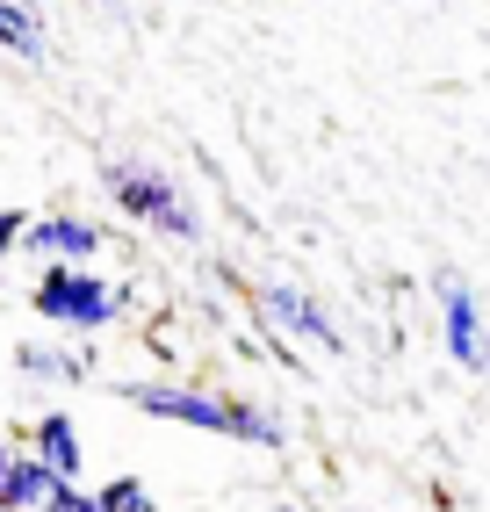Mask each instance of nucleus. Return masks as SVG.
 <instances>
[{
	"label": "nucleus",
	"mask_w": 490,
	"mask_h": 512,
	"mask_svg": "<svg viewBox=\"0 0 490 512\" xmlns=\"http://www.w3.org/2000/svg\"><path fill=\"white\" fill-rule=\"evenodd\" d=\"M101 188H109V202L130 224H152L159 238H173V246H195L202 238V210L188 202V188L173 181L166 166H152V159H101Z\"/></svg>",
	"instance_id": "nucleus-1"
},
{
	"label": "nucleus",
	"mask_w": 490,
	"mask_h": 512,
	"mask_svg": "<svg viewBox=\"0 0 490 512\" xmlns=\"http://www.w3.org/2000/svg\"><path fill=\"white\" fill-rule=\"evenodd\" d=\"M29 303H37V318L58 325V332H109L137 296H130V282H109V275H94V267H44Z\"/></svg>",
	"instance_id": "nucleus-2"
},
{
	"label": "nucleus",
	"mask_w": 490,
	"mask_h": 512,
	"mask_svg": "<svg viewBox=\"0 0 490 512\" xmlns=\"http://www.w3.org/2000/svg\"><path fill=\"white\" fill-rule=\"evenodd\" d=\"M123 404L145 419L166 426H195V433H224L231 440V390H209V383H152V375H130Z\"/></svg>",
	"instance_id": "nucleus-3"
},
{
	"label": "nucleus",
	"mask_w": 490,
	"mask_h": 512,
	"mask_svg": "<svg viewBox=\"0 0 490 512\" xmlns=\"http://www.w3.org/2000/svg\"><path fill=\"white\" fill-rule=\"evenodd\" d=\"M433 303H440V339H447V361L462 368V375H483V368H490V318H483V303H476L469 275L440 267V275H433Z\"/></svg>",
	"instance_id": "nucleus-4"
},
{
	"label": "nucleus",
	"mask_w": 490,
	"mask_h": 512,
	"mask_svg": "<svg viewBox=\"0 0 490 512\" xmlns=\"http://www.w3.org/2000/svg\"><path fill=\"white\" fill-rule=\"evenodd\" d=\"M253 303H260V318L282 332V339H310L318 354H339V347H346L339 318H332L310 289H296V282H260V289H253Z\"/></svg>",
	"instance_id": "nucleus-5"
},
{
	"label": "nucleus",
	"mask_w": 490,
	"mask_h": 512,
	"mask_svg": "<svg viewBox=\"0 0 490 512\" xmlns=\"http://www.w3.org/2000/svg\"><path fill=\"white\" fill-rule=\"evenodd\" d=\"M101 246H109V231L80 210H51V217H29L22 224V253L44 260V267H94Z\"/></svg>",
	"instance_id": "nucleus-6"
},
{
	"label": "nucleus",
	"mask_w": 490,
	"mask_h": 512,
	"mask_svg": "<svg viewBox=\"0 0 490 512\" xmlns=\"http://www.w3.org/2000/svg\"><path fill=\"white\" fill-rule=\"evenodd\" d=\"M29 455H37L58 484H80V469H87V440L73 426V412H44L37 426H29Z\"/></svg>",
	"instance_id": "nucleus-7"
},
{
	"label": "nucleus",
	"mask_w": 490,
	"mask_h": 512,
	"mask_svg": "<svg viewBox=\"0 0 490 512\" xmlns=\"http://www.w3.org/2000/svg\"><path fill=\"white\" fill-rule=\"evenodd\" d=\"M51 484H58V476H51L37 455H29V448L0 440V512H44Z\"/></svg>",
	"instance_id": "nucleus-8"
},
{
	"label": "nucleus",
	"mask_w": 490,
	"mask_h": 512,
	"mask_svg": "<svg viewBox=\"0 0 490 512\" xmlns=\"http://www.w3.org/2000/svg\"><path fill=\"white\" fill-rule=\"evenodd\" d=\"M0 51L22 58V65H44L51 58V29L37 15V0H0Z\"/></svg>",
	"instance_id": "nucleus-9"
},
{
	"label": "nucleus",
	"mask_w": 490,
	"mask_h": 512,
	"mask_svg": "<svg viewBox=\"0 0 490 512\" xmlns=\"http://www.w3.org/2000/svg\"><path fill=\"white\" fill-rule=\"evenodd\" d=\"M231 440H253V448L282 455L289 426H282V412H267V404H253V397H231Z\"/></svg>",
	"instance_id": "nucleus-10"
},
{
	"label": "nucleus",
	"mask_w": 490,
	"mask_h": 512,
	"mask_svg": "<svg viewBox=\"0 0 490 512\" xmlns=\"http://www.w3.org/2000/svg\"><path fill=\"white\" fill-rule=\"evenodd\" d=\"M15 368L37 375V383H80V375H87V354H73V347H22Z\"/></svg>",
	"instance_id": "nucleus-11"
},
{
	"label": "nucleus",
	"mask_w": 490,
	"mask_h": 512,
	"mask_svg": "<svg viewBox=\"0 0 490 512\" xmlns=\"http://www.w3.org/2000/svg\"><path fill=\"white\" fill-rule=\"evenodd\" d=\"M94 498H101V512H159V498L137 484V476H109V484H101Z\"/></svg>",
	"instance_id": "nucleus-12"
},
{
	"label": "nucleus",
	"mask_w": 490,
	"mask_h": 512,
	"mask_svg": "<svg viewBox=\"0 0 490 512\" xmlns=\"http://www.w3.org/2000/svg\"><path fill=\"white\" fill-rule=\"evenodd\" d=\"M44 512H101V498H94L87 484H51V498H44Z\"/></svg>",
	"instance_id": "nucleus-13"
},
{
	"label": "nucleus",
	"mask_w": 490,
	"mask_h": 512,
	"mask_svg": "<svg viewBox=\"0 0 490 512\" xmlns=\"http://www.w3.org/2000/svg\"><path fill=\"white\" fill-rule=\"evenodd\" d=\"M22 224H29V210H0V260L22 253Z\"/></svg>",
	"instance_id": "nucleus-14"
},
{
	"label": "nucleus",
	"mask_w": 490,
	"mask_h": 512,
	"mask_svg": "<svg viewBox=\"0 0 490 512\" xmlns=\"http://www.w3.org/2000/svg\"><path fill=\"white\" fill-rule=\"evenodd\" d=\"M94 8H109V15H130V0H94Z\"/></svg>",
	"instance_id": "nucleus-15"
},
{
	"label": "nucleus",
	"mask_w": 490,
	"mask_h": 512,
	"mask_svg": "<svg viewBox=\"0 0 490 512\" xmlns=\"http://www.w3.org/2000/svg\"><path fill=\"white\" fill-rule=\"evenodd\" d=\"M282 512H296V505H282Z\"/></svg>",
	"instance_id": "nucleus-16"
}]
</instances>
